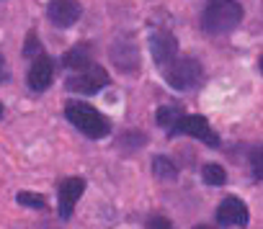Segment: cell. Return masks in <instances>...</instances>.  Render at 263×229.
I'll use <instances>...</instances> for the list:
<instances>
[{
    "label": "cell",
    "mask_w": 263,
    "mask_h": 229,
    "mask_svg": "<svg viewBox=\"0 0 263 229\" xmlns=\"http://www.w3.org/2000/svg\"><path fill=\"white\" fill-rule=\"evenodd\" d=\"M258 65H260V72H263V57H260V62H258Z\"/></svg>",
    "instance_id": "obj_22"
},
{
    "label": "cell",
    "mask_w": 263,
    "mask_h": 229,
    "mask_svg": "<svg viewBox=\"0 0 263 229\" xmlns=\"http://www.w3.org/2000/svg\"><path fill=\"white\" fill-rule=\"evenodd\" d=\"M168 134H189V137H194V139H199V142H204V144H209V147H219V137H217V132L209 127V121L204 119V116H183Z\"/></svg>",
    "instance_id": "obj_5"
},
{
    "label": "cell",
    "mask_w": 263,
    "mask_h": 229,
    "mask_svg": "<svg viewBox=\"0 0 263 229\" xmlns=\"http://www.w3.org/2000/svg\"><path fill=\"white\" fill-rule=\"evenodd\" d=\"M52 80H54V62L47 54H39L29 67V88L34 93H42L52 85Z\"/></svg>",
    "instance_id": "obj_8"
},
{
    "label": "cell",
    "mask_w": 263,
    "mask_h": 229,
    "mask_svg": "<svg viewBox=\"0 0 263 229\" xmlns=\"http://www.w3.org/2000/svg\"><path fill=\"white\" fill-rule=\"evenodd\" d=\"M39 52V44H36V34H31L29 36V47L24 49V54H36Z\"/></svg>",
    "instance_id": "obj_19"
},
{
    "label": "cell",
    "mask_w": 263,
    "mask_h": 229,
    "mask_svg": "<svg viewBox=\"0 0 263 229\" xmlns=\"http://www.w3.org/2000/svg\"><path fill=\"white\" fill-rule=\"evenodd\" d=\"M204 180L209 183V185H224L227 183V173H224V168L222 165H204Z\"/></svg>",
    "instance_id": "obj_14"
},
{
    "label": "cell",
    "mask_w": 263,
    "mask_h": 229,
    "mask_svg": "<svg viewBox=\"0 0 263 229\" xmlns=\"http://www.w3.org/2000/svg\"><path fill=\"white\" fill-rule=\"evenodd\" d=\"M163 77L171 88L176 90H194L201 85L204 80V70L199 65V59H191V57H183V59H176L173 65H168L163 70Z\"/></svg>",
    "instance_id": "obj_3"
},
{
    "label": "cell",
    "mask_w": 263,
    "mask_h": 229,
    "mask_svg": "<svg viewBox=\"0 0 263 229\" xmlns=\"http://www.w3.org/2000/svg\"><path fill=\"white\" fill-rule=\"evenodd\" d=\"M250 168L255 173V178H263V147H258L250 157Z\"/></svg>",
    "instance_id": "obj_18"
},
{
    "label": "cell",
    "mask_w": 263,
    "mask_h": 229,
    "mask_svg": "<svg viewBox=\"0 0 263 229\" xmlns=\"http://www.w3.org/2000/svg\"><path fill=\"white\" fill-rule=\"evenodd\" d=\"M111 59L114 65L121 70V72H137L140 67V52H137V44L135 41H116L111 47Z\"/></svg>",
    "instance_id": "obj_10"
},
{
    "label": "cell",
    "mask_w": 263,
    "mask_h": 229,
    "mask_svg": "<svg viewBox=\"0 0 263 229\" xmlns=\"http://www.w3.org/2000/svg\"><path fill=\"white\" fill-rule=\"evenodd\" d=\"M83 191H85V183H83L80 178H67V180L60 185V216H62V219H70V216H72V209H75V203L80 201Z\"/></svg>",
    "instance_id": "obj_11"
},
{
    "label": "cell",
    "mask_w": 263,
    "mask_h": 229,
    "mask_svg": "<svg viewBox=\"0 0 263 229\" xmlns=\"http://www.w3.org/2000/svg\"><path fill=\"white\" fill-rule=\"evenodd\" d=\"M240 21H242V8L237 0H206L201 13V26L206 34L212 36L230 34L232 29H237Z\"/></svg>",
    "instance_id": "obj_1"
},
{
    "label": "cell",
    "mask_w": 263,
    "mask_h": 229,
    "mask_svg": "<svg viewBox=\"0 0 263 229\" xmlns=\"http://www.w3.org/2000/svg\"><path fill=\"white\" fill-rule=\"evenodd\" d=\"M181 119H183V113H181V108H178L176 103H165V106H160V108H158V124H160V127H165L168 132H171Z\"/></svg>",
    "instance_id": "obj_13"
},
{
    "label": "cell",
    "mask_w": 263,
    "mask_h": 229,
    "mask_svg": "<svg viewBox=\"0 0 263 229\" xmlns=\"http://www.w3.org/2000/svg\"><path fill=\"white\" fill-rule=\"evenodd\" d=\"M16 201H18L21 206H29V209H44V206H47L44 196H36V193H18Z\"/></svg>",
    "instance_id": "obj_16"
},
{
    "label": "cell",
    "mask_w": 263,
    "mask_h": 229,
    "mask_svg": "<svg viewBox=\"0 0 263 229\" xmlns=\"http://www.w3.org/2000/svg\"><path fill=\"white\" fill-rule=\"evenodd\" d=\"M0 116H3V103H0Z\"/></svg>",
    "instance_id": "obj_23"
},
{
    "label": "cell",
    "mask_w": 263,
    "mask_h": 229,
    "mask_svg": "<svg viewBox=\"0 0 263 229\" xmlns=\"http://www.w3.org/2000/svg\"><path fill=\"white\" fill-rule=\"evenodd\" d=\"M145 226H147V229H173V224H171V219H168V216H160V214H155V216H150Z\"/></svg>",
    "instance_id": "obj_17"
},
{
    "label": "cell",
    "mask_w": 263,
    "mask_h": 229,
    "mask_svg": "<svg viewBox=\"0 0 263 229\" xmlns=\"http://www.w3.org/2000/svg\"><path fill=\"white\" fill-rule=\"evenodd\" d=\"M65 116L80 134H85L90 139H103L111 132V124H108V119L103 116V113H98L93 106H85L80 100L65 103Z\"/></svg>",
    "instance_id": "obj_2"
},
{
    "label": "cell",
    "mask_w": 263,
    "mask_h": 229,
    "mask_svg": "<svg viewBox=\"0 0 263 229\" xmlns=\"http://www.w3.org/2000/svg\"><path fill=\"white\" fill-rule=\"evenodd\" d=\"M8 77H11V72H8V65H6L3 54H0V82H6Z\"/></svg>",
    "instance_id": "obj_20"
},
{
    "label": "cell",
    "mask_w": 263,
    "mask_h": 229,
    "mask_svg": "<svg viewBox=\"0 0 263 229\" xmlns=\"http://www.w3.org/2000/svg\"><path fill=\"white\" fill-rule=\"evenodd\" d=\"M67 90L80 93V95H96L98 90H103L108 85V72L101 65H90L85 70H78L75 75L67 77Z\"/></svg>",
    "instance_id": "obj_4"
},
{
    "label": "cell",
    "mask_w": 263,
    "mask_h": 229,
    "mask_svg": "<svg viewBox=\"0 0 263 229\" xmlns=\"http://www.w3.org/2000/svg\"><path fill=\"white\" fill-rule=\"evenodd\" d=\"M80 13H83V8H80L78 0H49V6H47V16L57 29L75 26Z\"/></svg>",
    "instance_id": "obj_7"
},
{
    "label": "cell",
    "mask_w": 263,
    "mask_h": 229,
    "mask_svg": "<svg viewBox=\"0 0 263 229\" xmlns=\"http://www.w3.org/2000/svg\"><path fill=\"white\" fill-rule=\"evenodd\" d=\"M150 52H153L155 65L160 70H165L168 65H173L178 59V41L171 31H155L150 39Z\"/></svg>",
    "instance_id": "obj_6"
},
{
    "label": "cell",
    "mask_w": 263,
    "mask_h": 229,
    "mask_svg": "<svg viewBox=\"0 0 263 229\" xmlns=\"http://www.w3.org/2000/svg\"><path fill=\"white\" fill-rule=\"evenodd\" d=\"M153 168H155V175H158V178H176V175H178L176 165H173L168 157H155V160H153Z\"/></svg>",
    "instance_id": "obj_15"
},
{
    "label": "cell",
    "mask_w": 263,
    "mask_h": 229,
    "mask_svg": "<svg viewBox=\"0 0 263 229\" xmlns=\"http://www.w3.org/2000/svg\"><path fill=\"white\" fill-rule=\"evenodd\" d=\"M194 229H212V226H204V224H199V226H194Z\"/></svg>",
    "instance_id": "obj_21"
},
{
    "label": "cell",
    "mask_w": 263,
    "mask_h": 229,
    "mask_svg": "<svg viewBox=\"0 0 263 229\" xmlns=\"http://www.w3.org/2000/svg\"><path fill=\"white\" fill-rule=\"evenodd\" d=\"M217 221L222 226H245L248 224V206L237 198V196H230L219 203L217 209Z\"/></svg>",
    "instance_id": "obj_9"
},
{
    "label": "cell",
    "mask_w": 263,
    "mask_h": 229,
    "mask_svg": "<svg viewBox=\"0 0 263 229\" xmlns=\"http://www.w3.org/2000/svg\"><path fill=\"white\" fill-rule=\"evenodd\" d=\"M62 62H65V67H70V70H75V72H78V70H85V67L93 65V49L85 47V44H80V47L65 52Z\"/></svg>",
    "instance_id": "obj_12"
}]
</instances>
